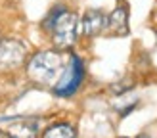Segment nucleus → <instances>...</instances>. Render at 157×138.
Returning a JSON list of instances; mask_svg holds the SVG:
<instances>
[{"label":"nucleus","mask_w":157,"mask_h":138,"mask_svg":"<svg viewBox=\"0 0 157 138\" xmlns=\"http://www.w3.org/2000/svg\"><path fill=\"white\" fill-rule=\"evenodd\" d=\"M134 86H136V84H134V79L127 77V79H123V81L113 82L111 86H109V90H111L115 96H124V94H128V92L134 88Z\"/></svg>","instance_id":"nucleus-9"},{"label":"nucleus","mask_w":157,"mask_h":138,"mask_svg":"<svg viewBox=\"0 0 157 138\" xmlns=\"http://www.w3.org/2000/svg\"><path fill=\"white\" fill-rule=\"evenodd\" d=\"M136 138H150V136H147V134H138Z\"/></svg>","instance_id":"nucleus-10"},{"label":"nucleus","mask_w":157,"mask_h":138,"mask_svg":"<svg viewBox=\"0 0 157 138\" xmlns=\"http://www.w3.org/2000/svg\"><path fill=\"white\" fill-rule=\"evenodd\" d=\"M29 54V44L23 38L4 35L0 40V77H10L21 71Z\"/></svg>","instance_id":"nucleus-4"},{"label":"nucleus","mask_w":157,"mask_h":138,"mask_svg":"<svg viewBox=\"0 0 157 138\" xmlns=\"http://www.w3.org/2000/svg\"><path fill=\"white\" fill-rule=\"evenodd\" d=\"M2 38H4V33H2V29H0V40H2Z\"/></svg>","instance_id":"nucleus-12"},{"label":"nucleus","mask_w":157,"mask_h":138,"mask_svg":"<svg viewBox=\"0 0 157 138\" xmlns=\"http://www.w3.org/2000/svg\"><path fill=\"white\" fill-rule=\"evenodd\" d=\"M40 138H77V128L69 121H56L42 130Z\"/></svg>","instance_id":"nucleus-8"},{"label":"nucleus","mask_w":157,"mask_h":138,"mask_svg":"<svg viewBox=\"0 0 157 138\" xmlns=\"http://www.w3.org/2000/svg\"><path fill=\"white\" fill-rule=\"evenodd\" d=\"M130 10L124 0H117V4L111 12L107 13V27L105 35L107 36H128L130 35Z\"/></svg>","instance_id":"nucleus-6"},{"label":"nucleus","mask_w":157,"mask_h":138,"mask_svg":"<svg viewBox=\"0 0 157 138\" xmlns=\"http://www.w3.org/2000/svg\"><path fill=\"white\" fill-rule=\"evenodd\" d=\"M86 81V63L84 59L75 52H69V58L63 65V71L52 86V94L56 98H73L82 88Z\"/></svg>","instance_id":"nucleus-2"},{"label":"nucleus","mask_w":157,"mask_h":138,"mask_svg":"<svg viewBox=\"0 0 157 138\" xmlns=\"http://www.w3.org/2000/svg\"><path fill=\"white\" fill-rule=\"evenodd\" d=\"M65 56L61 50L56 48H42L36 52H31L29 58L23 65V73H25L27 81L35 86H46L52 88L54 82L63 71L65 65Z\"/></svg>","instance_id":"nucleus-1"},{"label":"nucleus","mask_w":157,"mask_h":138,"mask_svg":"<svg viewBox=\"0 0 157 138\" xmlns=\"http://www.w3.org/2000/svg\"><path fill=\"white\" fill-rule=\"evenodd\" d=\"M78 13L75 10H69L65 8L63 12L58 15V19L52 23L50 31L46 35L50 38L52 48L61 50V52H71L75 48V44L78 40Z\"/></svg>","instance_id":"nucleus-3"},{"label":"nucleus","mask_w":157,"mask_h":138,"mask_svg":"<svg viewBox=\"0 0 157 138\" xmlns=\"http://www.w3.org/2000/svg\"><path fill=\"white\" fill-rule=\"evenodd\" d=\"M0 138H8V136H6V134L2 132V130H0Z\"/></svg>","instance_id":"nucleus-11"},{"label":"nucleus","mask_w":157,"mask_h":138,"mask_svg":"<svg viewBox=\"0 0 157 138\" xmlns=\"http://www.w3.org/2000/svg\"><path fill=\"white\" fill-rule=\"evenodd\" d=\"M107 27V13L100 8H88L78 19V31L84 38H96L105 35Z\"/></svg>","instance_id":"nucleus-7"},{"label":"nucleus","mask_w":157,"mask_h":138,"mask_svg":"<svg viewBox=\"0 0 157 138\" xmlns=\"http://www.w3.org/2000/svg\"><path fill=\"white\" fill-rule=\"evenodd\" d=\"M0 130L8 138H40L42 119L38 115H8L0 117Z\"/></svg>","instance_id":"nucleus-5"}]
</instances>
